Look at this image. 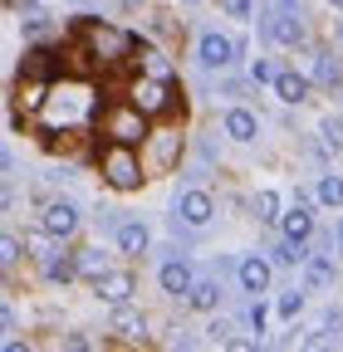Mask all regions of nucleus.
I'll return each instance as SVG.
<instances>
[{
	"instance_id": "obj_14",
	"label": "nucleus",
	"mask_w": 343,
	"mask_h": 352,
	"mask_svg": "<svg viewBox=\"0 0 343 352\" xmlns=\"http://www.w3.org/2000/svg\"><path fill=\"white\" fill-rule=\"evenodd\" d=\"M74 259H79V279H103L108 274V259L98 250H79Z\"/></svg>"
},
{
	"instance_id": "obj_18",
	"label": "nucleus",
	"mask_w": 343,
	"mask_h": 352,
	"mask_svg": "<svg viewBox=\"0 0 343 352\" xmlns=\"http://www.w3.org/2000/svg\"><path fill=\"white\" fill-rule=\"evenodd\" d=\"M319 201L324 206H343V182H338V176H324V182H319Z\"/></svg>"
},
{
	"instance_id": "obj_22",
	"label": "nucleus",
	"mask_w": 343,
	"mask_h": 352,
	"mask_svg": "<svg viewBox=\"0 0 343 352\" xmlns=\"http://www.w3.org/2000/svg\"><path fill=\"white\" fill-rule=\"evenodd\" d=\"M299 308H304V294H294V289H289V294H280V314H284V318H294Z\"/></svg>"
},
{
	"instance_id": "obj_28",
	"label": "nucleus",
	"mask_w": 343,
	"mask_h": 352,
	"mask_svg": "<svg viewBox=\"0 0 343 352\" xmlns=\"http://www.w3.org/2000/svg\"><path fill=\"white\" fill-rule=\"evenodd\" d=\"M123 6H127V10H133V6H138V0H123Z\"/></svg>"
},
{
	"instance_id": "obj_9",
	"label": "nucleus",
	"mask_w": 343,
	"mask_h": 352,
	"mask_svg": "<svg viewBox=\"0 0 343 352\" xmlns=\"http://www.w3.org/2000/svg\"><path fill=\"white\" fill-rule=\"evenodd\" d=\"M280 220H284V235H289V240H309V230H314V220H309V210H304V196H294V210L280 215Z\"/></svg>"
},
{
	"instance_id": "obj_24",
	"label": "nucleus",
	"mask_w": 343,
	"mask_h": 352,
	"mask_svg": "<svg viewBox=\"0 0 343 352\" xmlns=\"http://www.w3.org/2000/svg\"><path fill=\"white\" fill-rule=\"evenodd\" d=\"M314 78H319V83H338V69H333L329 59H319V64H314Z\"/></svg>"
},
{
	"instance_id": "obj_19",
	"label": "nucleus",
	"mask_w": 343,
	"mask_h": 352,
	"mask_svg": "<svg viewBox=\"0 0 343 352\" xmlns=\"http://www.w3.org/2000/svg\"><path fill=\"white\" fill-rule=\"evenodd\" d=\"M324 147L329 152H343V118H329L324 122Z\"/></svg>"
},
{
	"instance_id": "obj_25",
	"label": "nucleus",
	"mask_w": 343,
	"mask_h": 352,
	"mask_svg": "<svg viewBox=\"0 0 343 352\" xmlns=\"http://www.w3.org/2000/svg\"><path fill=\"white\" fill-rule=\"evenodd\" d=\"M20 259V245L15 240H0V264H15Z\"/></svg>"
},
{
	"instance_id": "obj_16",
	"label": "nucleus",
	"mask_w": 343,
	"mask_h": 352,
	"mask_svg": "<svg viewBox=\"0 0 343 352\" xmlns=\"http://www.w3.org/2000/svg\"><path fill=\"white\" fill-rule=\"evenodd\" d=\"M275 259H280V264H309V250H304V240H289V235H284V245L275 250Z\"/></svg>"
},
{
	"instance_id": "obj_11",
	"label": "nucleus",
	"mask_w": 343,
	"mask_h": 352,
	"mask_svg": "<svg viewBox=\"0 0 343 352\" xmlns=\"http://www.w3.org/2000/svg\"><path fill=\"white\" fill-rule=\"evenodd\" d=\"M191 284H196V279H191V270H187L182 259L162 264V289H167V294H191Z\"/></svg>"
},
{
	"instance_id": "obj_5",
	"label": "nucleus",
	"mask_w": 343,
	"mask_h": 352,
	"mask_svg": "<svg viewBox=\"0 0 343 352\" xmlns=\"http://www.w3.org/2000/svg\"><path fill=\"white\" fill-rule=\"evenodd\" d=\"M103 166H108V176H113V186H138V182H143V176H138V162L123 157V152H108Z\"/></svg>"
},
{
	"instance_id": "obj_20",
	"label": "nucleus",
	"mask_w": 343,
	"mask_h": 352,
	"mask_svg": "<svg viewBox=\"0 0 343 352\" xmlns=\"http://www.w3.org/2000/svg\"><path fill=\"white\" fill-rule=\"evenodd\" d=\"M255 210H260V220H280V196L260 191V196H255Z\"/></svg>"
},
{
	"instance_id": "obj_13",
	"label": "nucleus",
	"mask_w": 343,
	"mask_h": 352,
	"mask_svg": "<svg viewBox=\"0 0 343 352\" xmlns=\"http://www.w3.org/2000/svg\"><path fill=\"white\" fill-rule=\"evenodd\" d=\"M118 250H123V254H143V250H147V226H138V220L118 226Z\"/></svg>"
},
{
	"instance_id": "obj_6",
	"label": "nucleus",
	"mask_w": 343,
	"mask_h": 352,
	"mask_svg": "<svg viewBox=\"0 0 343 352\" xmlns=\"http://www.w3.org/2000/svg\"><path fill=\"white\" fill-rule=\"evenodd\" d=\"M177 210H182V220H187V226H206V220H211V210H216V206H211V196H206V191H187Z\"/></svg>"
},
{
	"instance_id": "obj_29",
	"label": "nucleus",
	"mask_w": 343,
	"mask_h": 352,
	"mask_svg": "<svg viewBox=\"0 0 343 352\" xmlns=\"http://www.w3.org/2000/svg\"><path fill=\"white\" fill-rule=\"evenodd\" d=\"M333 6H343V0H333Z\"/></svg>"
},
{
	"instance_id": "obj_1",
	"label": "nucleus",
	"mask_w": 343,
	"mask_h": 352,
	"mask_svg": "<svg viewBox=\"0 0 343 352\" xmlns=\"http://www.w3.org/2000/svg\"><path fill=\"white\" fill-rule=\"evenodd\" d=\"M45 230H50L54 240H69V235L79 230V210H74L69 201H54V206L45 210Z\"/></svg>"
},
{
	"instance_id": "obj_8",
	"label": "nucleus",
	"mask_w": 343,
	"mask_h": 352,
	"mask_svg": "<svg viewBox=\"0 0 343 352\" xmlns=\"http://www.w3.org/2000/svg\"><path fill=\"white\" fill-rule=\"evenodd\" d=\"M275 94H280L284 103H304V98H309V78L294 74V69H284V74L275 78Z\"/></svg>"
},
{
	"instance_id": "obj_10",
	"label": "nucleus",
	"mask_w": 343,
	"mask_h": 352,
	"mask_svg": "<svg viewBox=\"0 0 343 352\" xmlns=\"http://www.w3.org/2000/svg\"><path fill=\"white\" fill-rule=\"evenodd\" d=\"M240 284H245L250 294H265V289H270V264H265L260 254L245 259V264H240Z\"/></svg>"
},
{
	"instance_id": "obj_12",
	"label": "nucleus",
	"mask_w": 343,
	"mask_h": 352,
	"mask_svg": "<svg viewBox=\"0 0 343 352\" xmlns=\"http://www.w3.org/2000/svg\"><path fill=\"white\" fill-rule=\"evenodd\" d=\"M255 132H260V127H255V113H245V108H231V113H226V138L250 142Z\"/></svg>"
},
{
	"instance_id": "obj_2",
	"label": "nucleus",
	"mask_w": 343,
	"mask_h": 352,
	"mask_svg": "<svg viewBox=\"0 0 343 352\" xmlns=\"http://www.w3.org/2000/svg\"><path fill=\"white\" fill-rule=\"evenodd\" d=\"M236 59V44L226 34H201V64L206 69H226Z\"/></svg>"
},
{
	"instance_id": "obj_26",
	"label": "nucleus",
	"mask_w": 343,
	"mask_h": 352,
	"mask_svg": "<svg viewBox=\"0 0 343 352\" xmlns=\"http://www.w3.org/2000/svg\"><path fill=\"white\" fill-rule=\"evenodd\" d=\"M226 10H231V15H240V20H245V15H250V0H226Z\"/></svg>"
},
{
	"instance_id": "obj_23",
	"label": "nucleus",
	"mask_w": 343,
	"mask_h": 352,
	"mask_svg": "<svg viewBox=\"0 0 343 352\" xmlns=\"http://www.w3.org/2000/svg\"><path fill=\"white\" fill-rule=\"evenodd\" d=\"M250 78H255V83H275L280 74H275V64H265V59H255V64H250Z\"/></svg>"
},
{
	"instance_id": "obj_15",
	"label": "nucleus",
	"mask_w": 343,
	"mask_h": 352,
	"mask_svg": "<svg viewBox=\"0 0 343 352\" xmlns=\"http://www.w3.org/2000/svg\"><path fill=\"white\" fill-rule=\"evenodd\" d=\"M216 298H221V289H216V284H191V294H187V303H191V308H201V314H206V308H216Z\"/></svg>"
},
{
	"instance_id": "obj_27",
	"label": "nucleus",
	"mask_w": 343,
	"mask_h": 352,
	"mask_svg": "<svg viewBox=\"0 0 343 352\" xmlns=\"http://www.w3.org/2000/svg\"><path fill=\"white\" fill-rule=\"evenodd\" d=\"M45 235H50V230H45ZM45 235H30V240H25V250H34V254H50V250H45Z\"/></svg>"
},
{
	"instance_id": "obj_4",
	"label": "nucleus",
	"mask_w": 343,
	"mask_h": 352,
	"mask_svg": "<svg viewBox=\"0 0 343 352\" xmlns=\"http://www.w3.org/2000/svg\"><path fill=\"white\" fill-rule=\"evenodd\" d=\"M45 279H54V284L79 279V259H74L69 250H50V254H45Z\"/></svg>"
},
{
	"instance_id": "obj_17",
	"label": "nucleus",
	"mask_w": 343,
	"mask_h": 352,
	"mask_svg": "<svg viewBox=\"0 0 343 352\" xmlns=\"http://www.w3.org/2000/svg\"><path fill=\"white\" fill-rule=\"evenodd\" d=\"M270 34H275L280 44H299V25H294L289 15H275V20H270Z\"/></svg>"
},
{
	"instance_id": "obj_3",
	"label": "nucleus",
	"mask_w": 343,
	"mask_h": 352,
	"mask_svg": "<svg viewBox=\"0 0 343 352\" xmlns=\"http://www.w3.org/2000/svg\"><path fill=\"white\" fill-rule=\"evenodd\" d=\"M94 289H98V298H108V303H127V298H133V274H103V279H94Z\"/></svg>"
},
{
	"instance_id": "obj_7",
	"label": "nucleus",
	"mask_w": 343,
	"mask_h": 352,
	"mask_svg": "<svg viewBox=\"0 0 343 352\" xmlns=\"http://www.w3.org/2000/svg\"><path fill=\"white\" fill-rule=\"evenodd\" d=\"M108 333H118V338H127V342H133V338H143V333H147V318H143V314H133V308H123V303H118V314H113Z\"/></svg>"
},
{
	"instance_id": "obj_21",
	"label": "nucleus",
	"mask_w": 343,
	"mask_h": 352,
	"mask_svg": "<svg viewBox=\"0 0 343 352\" xmlns=\"http://www.w3.org/2000/svg\"><path fill=\"white\" fill-rule=\"evenodd\" d=\"M333 279V264L329 259H309V284H329Z\"/></svg>"
}]
</instances>
